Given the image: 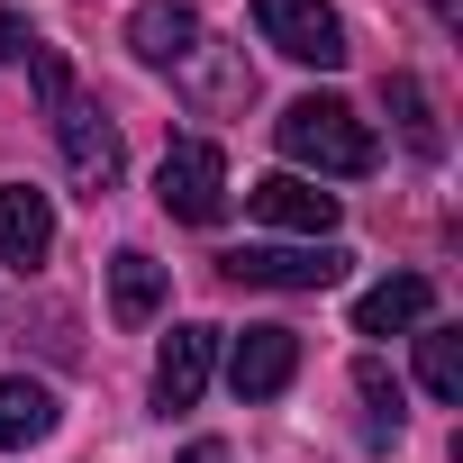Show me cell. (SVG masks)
Masks as SVG:
<instances>
[{
	"instance_id": "obj_1",
	"label": "cell",
	"mask_w": 463,
	"mask_h": 463,
	"mask_svg": "<svg viewBox=\"0 0 463 463\" xmlns=\"http://www.w3.org/2000/svg\"><path fill=\"white\" fill-rule=\"evenodd\" d=\"M273 146L300 164V182L309 173H327V182H364L373 164H382V146H373V128L336 100V91H309V100H291L282 118H273Z\"/></svg>"
},
{
	"instance_id": "obj_2",
	"label": "cell",
	"mask_w": 463,
	"mask_h": 463,
	"mask_svg": "<svg viewBox=\"0 0 463 463\" xmlns=\"http://www.w3.org/2000/svg\"><path fill=\"white\" fill-rule=\"evenodd\" d=\"M227 282H246V291H336L354 273V255L336 237H300V246H227L218 255Z\"/></svg>"
},
{
	"instance_id": "obj_3",
	"label": "cell",
	"mask_w": 463,
	"mask_h": 463,
	"mask_svg": "<svg viewBox=\"0 0 463 463\" xmlns=\"http://www.w3.org/2000/svg\"><path fill=\"white\" fill-rule=\"evenodd\" d=\"M155 200H164L173 218H191V227L227 218V155H218L209 137H173L164 164H155Z\"/></svg>"
},
{
	"instance_id": "obj_4",
	"label": "cell",
	"mask_w": 463,
	"mask_h": 463,
	"mask_svg": "<svg viewBox=\"0 0 463 463\" xmlns=\"http://www.w3.org/2000/svg\"><path fill=\"white\" fill-rule=\"evenodd\" d=\"M255 28H264L273 55L318 64V73H336V64L354 55V46H345V19L327 10V0H255Z\"/></svg>"
},
{
	"instance_id": "obj_5",
	"label": "cell",
	"mask_w": 463,
	"mask_h": 463,
	"mask_svg": "<svg viewBox=\"0 0 463 463\" xmlns=\"http://www.w3.org/2000/svg\"><path fill=\"white\" fill-rule=\"evenodd\" d=\"M55 146H64V164H73V182L100 200V191H118V173H128V146H118V128L73 91L64 109H55Z\"/></svg>"
},
{
	"instance_id": "obj_6",
	"label": "cell",
	"mask_w": 463,
	"mask_h": 463,
	"mask_svg": "<svg viewBox=\"0 0 463 463\" xmlns=\"http://www.w3.org/2000/svg\"><path fill=\"white\" fill-rule=\"evenodd\" d=\"M300 373V336L291 327H246L237 345H227V391L237 400H282Z\"/></svg>"
},
{
	"instance_id": "obj_7",
	"label": "cell",
	"mask_w": 463,
	"mask_h": 463,
	"mask_svg": "<svg viewBox=\"0 0 463 463\" xmlns=\"http://www.w3.org/2000/svg\"><path fill=\"white\" fill-rule=\"evenodd\" d=\"M246 209H255L264 227H282V237H336V191H318V182H300V173H264V182L246 191Z\"/></svg>"
},
{
	"instance_id": "obj_8",
	"label": "cell",
	"mask_w": 463,
	"mask_h": 463,
	"mask_svg": "<svg viewBox=\"0 0 463 463\" xmlns=\"http://www.w3.org/2000/svg\"><path fill=\"white\" fill-rule=\"evenodd\" d=\"M46 255H55V200L37 182H0V264L37 273Z\"/></svg>"
},
{
	"instance_id": "obj_9",
	"label": "cell",
	"mask_w": 463,
	"mask_h": 463,
	"mask_svg": "<svg viewBox=\"0 0 463 463\" xmlns=\"http://www.w3.org/2000/svg\"><path fill=\"white\" fill-rule=\"evenodd\" d=\"M128 46H137V64L182 73V64L209 46V28H200V10H182V0H146V10L128 19Z\"/></svg>"
},
{
	"instance_id": "obj_10",
	"label": "cell",
	"mask_w": 463,
	"mask_h": 463,
	"mask_svg": "<svg viewBox=\"0 0 463 463\" xmlns=\"http://www.w3.org/2000/svg\"><path fill=\"white\" fill-rule=\"evenodd\" d=\"M427 318H436V282L427 273H391V282H373L354 300V336H409Z\"/></svg>"
},
{
	"instance_id": "obj_11",
	"label": "cell",
	"mask_w": 463,
	"mask_h": 463,
	"mask_svg": "<svg viewBox=\"0 0 463 463\" xmlns=\"http://www.w3.org/2000/svg\"><path fill=\"white\" fill-rule=\"evenodd\" d=\"M209 364H218V327H173L164 354H155V400L164 409H191L209 391Z\"/></svg>"
},
{
	"instance_id": "obj_12",
	"label": "cell",
	"mask_w": 463,
	"mask_h": 463,
	"mask_svg": "<svg viewBox=\"0 0 463 463\" xmlns=\"http://www.w3.org/2000/svg\"><path fill=\"white\" fill-rule=\"evenodd\" d=\"M164 291H173V282H164L155 255H137V246L109 255V318H118V327H155V318H164Z\"/></svg>"
},
{
	"instance_id": "obj_13",
	"label": "cell",
	"mask_w": 463,
	"mask_h": 463,
	"mask_svg": "<svg viewBox=\"0 0 463 463\" xmlns=\"http://www.w3.org/2000/svg\"><path fill=\"white\" fill-rule=\"evenodd\" d=\"M55 391L28 382V373H0V454H19V445H46L55 436Z\"/></svg>"
},
{
	"instance_id": "obj_14",
	"label": "cell",
	"mask_w": 463,
	"mask_h": 463,
	"mask_svg": "<svg viewBox=\"0 0 463 463\" xmlns=\"http://www.w3.org/2000/svg\"><path fill=\"white\" fill-rule=\"evenodd\" d=\"M418 382H427V400L463 409V327H445V318L418 327Z\"/></svg>"
},
{
	"instance_id": "obj_15",
	"label": "cell",
	"mask_w": 463,
	"mask_h": 463,
	"mask_svg": "<svg viewBox=\"0 0 463 463\" xmlns=\"http://www.w3.org/2000/svg\"><path fill=\"white\" fill-rule=\"evenodd\" d=\"M391 109H400V128H409V146H418V155H445V128H436V109H427V82H418V73H391Z\"/></svg>"
},
{
	"instance_id": "obj_16",
	"label": "cell",
	"mask_w": 463,
	"mask_h": 463,
	"mask_svg": "<svg viewBox=\"0 0 463 463\" xmlns=\"http://www.w3.org/2000/svg\"><path fill=\"white\" fill-rule=\"evenodd\" d=\"M354 391H364V409H373V445H391V436H400V382L364 354V364H354Z\"/></svg>"
},
{
	"instance_id": "obj_17",
	"label": "cell",
	"mask_w": 463,
	"mask_h": 463,
	"mask_svg": "<svg viewBox=\"0 0 463 463\" xmlns=\"http://www.w3.org/2000/svg\"><path fill=\"white\" fill-rule=\"evenodd\" d=\"M28 73H37V100H46V109H64V100H73V64H64L55 46H28Z\"/></svg>"
},
{
	"instance_id": "obj_18",
	"label": "cell",
	"mask_w": 463,
	"mask_h": 463,
	"mask_svg": "<svg viewBox=\"0 0 463 463\" xmlns=\"http://www.w3.org/2000/svg\"><path fill=\"white\" fill-rule=\"evenodd\" d=\"M28 46H37V37H28V19L0 0V64H28Z\"/></svg>"
},
{
	"instance_id": "obj_19",
	"label": "cell",
	"mask_w": 463,
	"mask_h": 463,
	"mask_svg": "<svg viewBox=\"0 0 463 463\" xmlns=\"http://www.w3.org/2000/svg\"><path fill=\"white\" fill-rule=\"evenodd\" d=\"M182 463H237V454H227V445H191Z\"/></svg>"
}]
</instances>
